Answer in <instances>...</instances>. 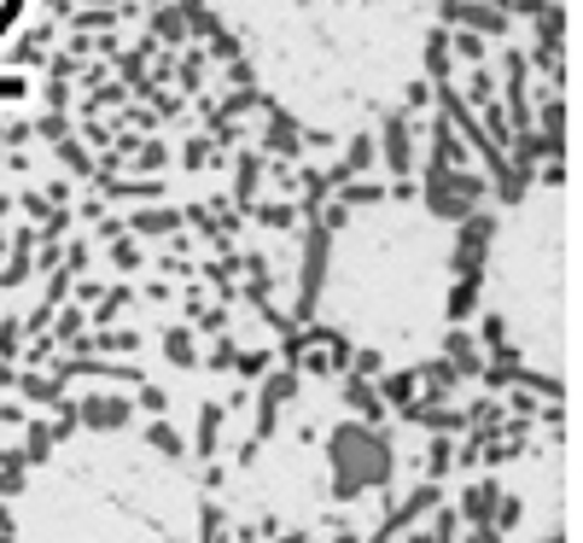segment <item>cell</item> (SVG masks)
Masks as SVG:
<instances>
[{"mask_svg": "<svg viewBox=\"0 0 583 543\" xmlns=\"http://www.w3.org/2000/svg\"><path fill=\"white\" fill-rule=\"evenodd\" d=\"M12 543H211L204 479L169 439L123 421L59 432L7 491Z\"/></svg>", "mask_w": 583, "mask_h": 543, "instance_id": "obj_3", "label": "cell"}, {"mask_svg": "<svg viewBox=\"0 0 583 543\" xmlns=\"http://www.w3.org/2000/svg\"><path fill=\"white\" fill-rule=\"evenodd\" d=\"M455 257L461 223L427 199H368L344 211L321 245L309 321L385 368H420L449 345Z\"/></svg>", "mask_w": 583, "mask_h": 543, "instance_id": "obj_2", "label": "cell"}, {"mask_svg": "<svg viewBox=\"0 0 583 543\" xmlns=\"http://www.w3.org/2000/svg\"><path fill=\"white\" fill-rule=\"evenodd\" d=\"M263 100L309 141H356L420 94L438 0H193Z\"/></svg>", "mask_w": 583, "mask_h": 543, "instance_id": "obj_1", "label": "cell"}, {"mask_svg": "<svg viewBox=\"0 0 583 543\" xmlns=\"http://www.w3.org/2000/svg\"><path fill=\"white\" fill-rule=\"evenodd\" d=\"M479 310L519 375L578 386V199L572 176H537L496 216L479 263Z\"/></svg>", "mask_w": 583, "mask_h": 543, "instance_id": "obj_4", "label": "cell"}]
</instances>
